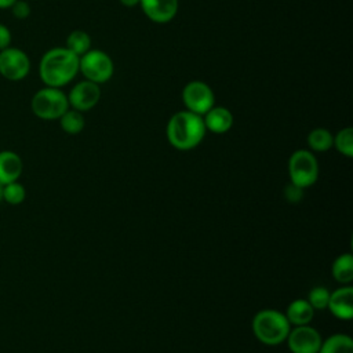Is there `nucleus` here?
I'll return each instance as SVG.
<instances>
[{
	"label": "nucleus",
	"instance_id": "nucleus-1",
	"mask_svg": "<svg viewBox=\"0 0 353 353\" xmlns=\"http://www.w3.org/2000/svg\"><path fill=\"white\" fill-rule=\"evenodd\" d=\"M79 73V57L66 47H54L46 51L39 63L40 80L47 87L62 88Z\"/></svg>",
	"mask_w": 353,
	"mask_h": 353
},
{
	"label": "nucleus",
	"instance_id": "nucleus-2",
	"mask_svg": "<svg viewBox=\"0 0 353 353\" xmlns=\"http://www.w3.org/2000/svg\"><path fill=\"white\" fill-rule=\"evenodd\" d=\"M205 132L203 116L186 109L174 113L165 127L167 139L176 150L194 149L201 143Z\"/></svg>",
	"mask_w": 353,
	"mask_h": 353
},
{
	"label": "nucleus",
	"instance_id": "nucleus-3",
	"mask_svg": "<svg viewBox=\"0 0 353 353\" xmlns=\"http://www.w3.org/2000/svg\"><path fill=\"white\" fill-rule=\"evenodd\" d=\"M252 332L255 338L269 346H276L285 342L291 330L284 313L274 309H262L252 319Z\"/></svg>",
	"mask_w": 353,
	"mask_h": 353
},
{
	"label": "nucleus",
	"instance_id": "nucleus-4",
	"mask_svg": "<svg viewBox=\"0 0 353 353\" xmlns=\"http://www.w3.org/2000/svg\"><path fill=\"white\" fill-rule=\"evenodd\" d=\"M32 112L41 120H58L70 106L68 95L55 87H43L34 92L30 101Z\"/></svg>",
	"mask_w": 353,
	"mask_h": 353
},
{
	"label": "nucleus",
	"instance_id": "nucleus-5",
	"mask_svg": "<svg viewBox=\"0 0 353 353\" xmlns=\"http://www.w3.org/2000/svg\"><path fill=\"white\" fill-rule=\"evenodd\" d=\"M79 73L97 84L108 83L114 73V62L112 57L102 50H88L79 57Z\"/></svg>",
	"mask_w": 353,
	"mask_h": 353
},
{
	"label": "nucleus",
	"instance_id": "nucleus-6",
	"mask_svg": "<svg viewBox=\"0 0 353 353\" xmlns=\"http://www.w3.org/2000/svg\"><path fill=\"white\" fill-rule=\"evenodd\" d=\"M290 182L305 189L316 183L319 178V163L307 149L295 150L288 159Z\"/></svg>",
	"mask_w": 353,
	"mask_h": 353
},
{
	"label": "nucleus",
	"instance_id": "nucleus-7",
	"mask_svg": "<svg viewBox=\"0 0 353 353\" xmlns=\"http://www.w3.org/2000/svg\"><path fill=\"white\" fill-rule=\"evenodd\" d=\"M182 102L186 110L203 116L215 105L212 88L201 80H192L182 88Z\"/></svg>",
	"mask_w": 353,
	"mask_h": 353
},
{
	"label": "nucleus",
	"instance_id": "nucleus-8",
	"mask_svg": "<svg viewBox=\"0 0 353 353\" xmlns=\"http://www.w3.org/2000/svg\"><path fill=\"white\" fill-rule=\"evenodd\" d=\"M30 72L28 54L17 47H7L0 51V74L10 81H21Z\"/></svg>",
	"mask_w": 353,
	"mask_h": 353
},
{
	"label": "nucleus",
	"instance_id": "nucleus-9",
	"mask_svg": "<svg viewBox=\"0 0 353 353\" xmlns=\"http://www.w3.org/2000/svg\"><path fill=\"white\" fill-rule=\"evenodd\" d=\"M285 341L291 353H317L323 338L314 327L305 324L291 328Z\"/></svg>",
	"mask_w": 353,
	"mask_h": 353
},
{
	"label": "nucleus",
	"instance_id": "nucleus-10",
	"mask_svg": "<svg viewBox=\"0 0 353 353\" xmlns=\"http://www.w3.org/2000/svg\"><path fill=\"white\" fill-rule=\"evenodd\" d=\"M68 95L69 106L72 109H76L81 113L91 110L95 108L101 99V87L97 83H92L90 80H81L77 84H74Z\"/></svg>",
	"mask_w": 353,
	"mask_h": 353
},
{
	"label": "nucleus",
	"instance_id": "nucleus-11",
	"mask_svg": "<svg viewBox=\"0 0 353 353\" xmlns=\"http://www.w3.org/2000/svg\"><path fill=\"white\" fill-rule=\"evenodd\" d=\"M139 6L152 22L168 23L178 14L179 0H139Z\"/></svg>",
	"mask_w": 353,
	"mask_h": 353
},
{
	"label": "nucleus",
	"instance_id": "nucleus-12",
	"mask_svg": "<svg viewBox=\"0 0 353 353\" xmlns=\"http://www.w3.org/2000/svg\"><path fill=\"white\" fill-rule=\"evenodd\" d=\"M327 309L339 320L347 321L353 319V287L342 285L330 294Z\"/></svg>",
	"mask_w": 353,
	"mask_h": 353
},
{
	"label": "nucleus",
	"instance_id": "nucleus-13",
	"mask_svg": "<svg viewBox=\"0 0 353 353\" xmlns=\"http://www.w3.org/2000/svg\"><path fill=\"white\" fill-rule=\"evenodd\" d=\"M203 121L207 131L212 134H225L233 127V114L225 106H212L207 113L203 114Z\"/></svg>",
	"mask_w": 353,
	"mask_h": 353
},
{
	"label": "nucleus",
	"instance_id": "nucleus-14",
	"mask_svg": "<svg viewBox=\"0 0 353 353\" xmlns=\"http://www.w3.org/2000/svg\"><path fill=\"white\" fill-rule=\"evenodd\" d=\"M23 170L22 159L12 150L0 152V183L6 185L18 181Z\"/></svg>",
	"mask_w": 353,
	"mask_h": 353
},
{
	"label": "nucleus",
	"instance_id": "nucleus-15",
	"mask_svg": "<svg viewBox=\"0 0 353 353\" xmlns=\"http://www.w3.org/2000/svg\"><path fill=\"white\" fill-rule=\"evenodd\" d=\"M285 317L291 325H305L313 320L314 309L310 306L307 299H294L285 309Z\"/></svg>",
	"mask_w": 353,
	"mask_h": 353
},
{
	"label": "nucleus",
	"instance_id": "nucleus-16",
	"mask_svg": "<svg viewBox=\"0 0 353 353\" xmlns=\"http://www.w3.org/2000/svg\"><path fill=\"white\" fill-rule=\"evenodd\" d=\"M331 273L339 284H350L353 281V255L350 252L338 255L331 265Z\"/></svg>",
	"mask_w": 353,
	"mask_h": 353
},
{
	"label": "nucleus",
	"instance_id": "nucleus-17",
	"mask_svg": "<svg viewBox=\"0 0 353 353\" xmlns=\"http://www.w3.org/2000/svg\"><path fill=\"white\" fill-rule=\"evenodd\" d=\"M317 353H353V339L347 334H334L321 342Z\"/></svg>",
	"mask_w": 353,
	"mask_h": 353
},
{
	"label": "nucleus",
	"instance_id": "nucleus-18",
	"mask_svg": "<svg viewBox=\"0 0 353 353\" xmlns=\"http://www.w3.org/2000/svg\"><path fill=\"white\" fill-rule=\"evenodd\" d=\"M58 120L62 131L69 135L80 134L85 127V119L83 113L72 108H69Z\"/></svg>",
	"mask_w": 353,
	"mask_h": 353
},
{
	"label": "nucleus",
	"instance_id": "nucleus-19",
	"mask_svg": "<svg viewBox=\"0 0 353 353\" xmlns=\"http://www.w3.org/2000/svg\"><path fill=\"white\" fill-rule=\"evenodd\" d=\"M307 145L313 152H327L332 148L334 143V135L331 134L330 130L323 128V127H317L313 128L309 134H307Z\"/></svg>",
	"mask_w": 353,
	"mask_h": 353
},
{
	"label": "nucleus",
	"instance_id": "nucleus-20",
	"mask_svg": "<svg viewBox=\"0 0 353 353\" xmlns=\"http://www.w3.org/2000/svg\"><path fill=\"white\" fill-rule=\"evenodd\" d=\"M91 36L81 29H76L72 30L68 37H66V44L65 47L72 51L74 55L81 57L83 54H85L88 50H91Z\"/></svg>",
	"mask_w": 353,
	"mask_h": 353
},
{
	"label": "nucleus",
	"instance_id": "nucleus-21",
	"mask_svg": "<svg viewBox=\"0 0 353 353\" xmlns=\"http://www.w3.org/2000/svg\"><path fill=\"white\" fill-rule=\"evenodd\" d=\"M332 146H335V149L341 154H343L346 157H352L353 156V128L345 127V128L339 130L334 135Z\"/></svg>",
	"mask_w": 353,
	"mask_h": 353
},
{
	"label": "nucleus",
	"instance_id": "nucleus-22",
	"mask_svg": "<svg viewBox=\"0 0 353 353\" xmlns=\"http://www.w3.org/2000/svg\"><path fill=\"white\" fill-rule=\"evenodd\" d=\"M26 199V189L18 181L6 183L3 188V200L11 205H18Z\"/></svg>",
	"mask_w": 353,
	"mask_h": 353
},
{
	"label": "nucleus",
	"instance_id": "nucleus-23",
	"mask_svg": "<svg viewBox=\"0 0 353 353\" xmlns=\"http://www.w3.org/2000/svg\"><path fill=\"white\" fill-rule=\"evenodd\" d=\"M330 291L323 287V285H317V287H313L309 294H307V302L310 303V306L314 309V310H323V309H327V305H328V299H330Z\"/></svg>",
	"mask_w": 353,
	"mask_h": 353
},
{
	"label": "nucleus",
	"instance_id": "nucleus-24",
	"mask_svg": "<svg viewBox=\"0 0 353 353\" xmlns=\"http://www.w3.org/2000/svg\"><path fill=\"white\" fill-rule=\"evenodd\" d=\"M12 15L18 19H25L30 15V4L25 0H17L11 7H10Z\"/></svg>",
	"mask_w": 353,
	"mask_h": 353
},
{
	"label": "nucleus",
	"instance_id": "nucleus-25",
	"mask_svg": "<svg viewBox=\"0 0 353 353\" xmlns=\"http://www.w3.org/2000/svg\"><path fill=\"white\" fill-rule=\"evenodd\" d=\"M284 196L290 203H299L303 197V189L290 182L284 189Z\"/></svg>",
	"mask_w": 353,
	"mask_h": 353
},
{
	"label": "nucleus",
	"instance_id": "nucleus-26",
	"mask_svg": "<svg viewBox=\"0 0 353 353\" xmlns=\"http://www.w3.org/2000/svg\"><path fill=\"white\" fill-rule=\"evenodd\" d=\"M10 46H11V32L6 25L0 23V51Z\"/></svg>",
	"mask_w": 353,
	"mask_h": 353
},
{
	"label": "nucleus",
	"instance_id": "nucleus-27",
	"mask_svg": "<svg viewBox=\"0 0 353 353\" xmlns=\"http://www.w3.org/2000/svg\"><path fill=\"white\" fill-rule=\"evenodd\" d=\"M120 4H123L124 7H135L139 6V0H119Z\"/></svg>",
	"mask_w": 353,
	"mask_h": 353
},
{
	"label": "nucleus",
	"instance_id": "nucleus-28",
	"mask_svg": "<svg viewBox=\"0 0 353 353\" xmlns=\"http://www.w3.org/2000/svg\"><path fill=\"white\" fill-rule=\"evenodd\" d=\"M17 0H0V8H10Z\"/></svg>",
	"mask_w": 353,
	"mask_h": 353
},
{
	"label": "nucleus",
	"instance_id": "nucleus-29",
	"mask_svg": "<svg viewBox=\"0 0 353 353\" xmlns=\"http://www.w3.org/2000/svg\"><path fill=\"white\" fill-rule=\"evenodd\" d=\"M3 188H4V185L0 183V203L3 201Z\"/></svg>",
	"mask_w": 353,
	"mask_h": 353
}]
</instances>
